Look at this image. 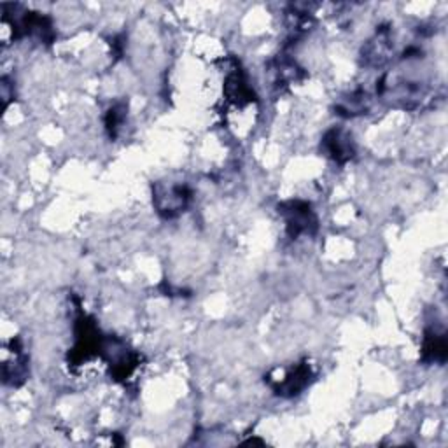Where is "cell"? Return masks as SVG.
Returning <instances> with one entry per match:
<instances>
[{"instance_id": "7a4b0ae2", "label": "cell", "mask_w": 448, "mask_h": 448, "mask_svg": "<svg viewBox=\"0 0 448 448\" xmlns=\"http://www.w3.org/2000/svg\"><path fill=\"white\" fill-rule=\"evenodd\" d=\"M326 144L327 151H330L331 156L338 161H345L352 156V142H350V137L343 135L342 131H331L326 137Z\"/></svg>"}, {"instance_id": "6da1fadb", "label": "cell", "mask_w": 448, "mask_h": 448, "mask_svg": "<svg viewBox=\"0 0 448 448\" xmlns=\"http://www.w3.org/2000/svg\"><path fill=\"white\" fill-rule=\"evenodd\" d=\"M285 218H287V226L292 235L308 233V228L315 224L310 208L303 203H291L289 212H285Z\"/></svg>"}]
</instances>
